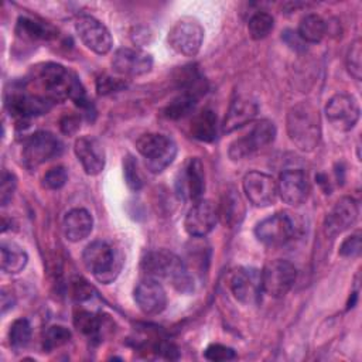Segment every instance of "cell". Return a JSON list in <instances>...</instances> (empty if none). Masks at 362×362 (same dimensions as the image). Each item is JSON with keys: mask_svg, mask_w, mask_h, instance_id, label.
<instances>
[{"mask_svg": "<svg viewBox=\"0 0 362 362\" xmlns=\"http://www.w3.org/2000/svg\"><path fill=\"white\" fill-rule=\"evenodd\" d=\"M34 82L41 89V96L52 103L71 99L83 110L92 107L78 76L59 64L47 62L37 66L34 71Z\"/></svg>", "mask_w": 362, "mask_h": 362, "instance_id": "cell-1", "label": "cell"}, {"mask_svg": "<svg viewBox=\"0 0 362 362\" xmlns=\"http://www.w3.org/2000/svg\"><path fill=\"white\" fill-rule=\"evenodd\" d=\"M141 272L150 279L168 280L180 293H191L194 280L184 262L173 252L165 249L147 252L140 263Z\"/></svg>", "mask_w": 362, "mask_h": 362, "instance_id": "cell-2", "label": "cell"}, {"mask_svg": "<svg viewBox=\"0 0 362 362\" xmlns=\"http://www.w3.org/2000/svg\"><path fill=\"white\" fill-rule=\"evenodd\" d=\"M287 134L301 151H313L320 141L318 110L308 102L293 106L287 113Z\"/></svg>", "mask_w": 362, "mask_h": 362, "instance_id": "cell-3", "label": "cell"}, {"mask_svg": "<svg viewBox=\"0 0 362 362\" xmlns=\"http://www.w3.org/2000/svg\"><path fill=\"white\" fill-rule=\"evenodd\" d=\"M82 262L88 272L103 284L112 283L120 273L123 255L106 240H95L82 252Z\"/></svg>", "mask_w": 362, "mask_h": 362, "instance_id": "cell-4", "label": "cell"}, {"mask_svg": "<svg viewBox=\"0 0 362 362\" xmlns=\"http://www.w3.org/2000/svg\"><path fill=\"white\" fill-rule=\"evenodd\" d=\"M136 148L143 156L147 170L154 174L165 170L177 156L175 143L170 137L158 133L140 136L136 141Z\"/></svg>", "mask_w": 362, "mask_h": 362, "instance_id": "cell-5", "label": "cell"}, {"mask_svg": "<svg viewBox=\"0 0 362 362\" xmlns=\"http://www.w3.org/2000/svg\"><path fill=\"white\" fill-rule=\"evenodd\" d=\"M276 139V126L272 120L263 119L257 122L246 134L233 140L228 154L232 160L249 158L257 151L270 146Z\"/></svg>", "mask_w": 362, "mask_h": 362, "instance_id": "cell-6", "label": "cell"}, {"mask_svg": "<svg viewBox=\"0 0 362 362\" xmlns=\"http://www.w3.org/2000/svg\"><path fill=\"white\" fill-rule=\"evenodd\" d=\"M64 150L62 141L49 132H37L31 134L23 147V164L28 170H35L44 163L58 157Z\"/></svg>", "mask_w": 362, "mask_h": 362, "instance_id": "cell-7", "label": "cell"}, {"mask_svg": "<svg viewBox=\"0 0 362 362\" xmlns=\"http://www.w3.org/2000/svg\"><path fill=\"white\" fill-rule=\"evenodd\" d=\"M262 291L270 297L286 296L296 283L297 269L293 263L284 259H274L264 264L260 272Z\"/></svg>", "mask_w": 362, "mask_h": 362, "instance_id": "cell-8", "label": "cell"}, {"mask_svg": "<svg viewBox=\"0 0 362 362\" xmlns=\"http://www.w3.org/2000/svg\"><path fill=\"white\" fill-rule=\"evenodd\" d=\"M204 41V28L198 20L184 17L178 20L168 31L170 47L185 57H194L201 49Z\"/></svg>", "mask_w": 362, "mask_h": 362, "instance_id": "cell-9", "label": "cell"}, {"mask_svg": "<svg viewBox=\"0 0 362 362\" xmlns=\"http://www.w3.org/2000/svg\"><path fill=\"white\" fill-rule=\"evenodd\" d=\"M294 232V222L286 212L273 214L260 221L255 228L257 240L269 247H279L286 245L293 239Z\"/></svg>", "mask_w": 362, "mask_h": 362, "instance_id": "cell-10", "label": "cell"}, {"mask_svg": "<svg viewBox=\"0 0 362 362\" xmlns=\"http://www.w3.org/2000/svg\"><path fill=\"white\" fill-rule=\"evenodd\" d=\"M205 191V171L202 161L197 157L188 158L175 177V192L184 201L197 202Z\"/></svg>", "mask_w": 362, "mask_h": 362, "instance_id": "cell-11", "label": "cell"}, {"mask_svg": "<svg viewBox=\"0 0 362 362\" xmlns=\"http://www.w3.org/2000/svg\"><path fill=\"white\" fill-rule=\"evenodd\" d=\"M52 102L25 89H11L6 93V107L17 120H27L33 116L47 113Z\"/></svg>", "mask_w": 362, "mask_h": 362, "instance_id": "cell-12", "label": "cell"}, {"mask_svg": "<svg viewBox=\"0 0 362 362\" xmlns=\"http://www.w3.org/2000/svg\"><path fill=\"white\" fill-rule=\"evenodd\" d=\"M75 30L86 48L103 55L112 49L113 38L103 23L92 16H81L75 23Z\"/></svg>", "mask_w": 362, "mask_h": 362, "instance_id": "cell-13", "label": "cell"}, {"mask_svg": "<svg viewBox=\"0 0 362 362\" xmlns=\"http://www.w3.org/2000/svg\"><path fill=\"white\" fill-rule=\"evenodd\" d=\"M325 116L332 127L341 132L351 130L359 120V105L346 93H337L327 102Z\"/></svg>", "mask_w": 362, "mask_h": 362, "instance_id": "cell-14", "label": "cell"}, {"mask_svg": "<svg viewBox=\"0 0 362 362\" xmlns=\"http://www.w3.org/2000/svg\"><path fill=\"white\" fill-rule=\"evenodd\" d=\"M242 187L249 202L259 208L274 204L277 198V182L272 175L260 171H249L243 177Z\"/></svg>", "mask_w": 362, "mask_h": 362, "instance_id": "cell-15", "label": "cell"}, {"mask_svg": "<svg viewBox=\"0 0 362 362\" xmlns=\"http://www.w3.org/2000/svg\"><path fill=\"white\" fill-rule=\"evenodd\" d=\"M358 204L351 197H342L335 202L332 209L324 219V233L328 238H335L348 230L358 219Z\"/></svg>", "mask_w": 362, "mask_h": 362, "instance_id": "cell-16", "label": "cell"}, {"mask_svg": "<svg viewBox=\"0 0 362 362\" xmlns=\"http://www.w3.org/2000/svg\"><path fill=\"white\" fill-rule=\"evenodd\" d=\"M112 66L122 76H141L151 71L153 58L150 54L137 48H119L113 54Z\"/></svg>", "mask_w": 362, "mask_h": 362, "instance_id": "cell-17", "label": "cell"}, {"mask_svg": "<svg viewBox=\"0 0 362 362\" xmlns=\"http://www.w3.org/2000/svg\"><path fill=\"white\" fill-rule=\"evenodd\" d=\"M229 287L236 300L243 304H255L262 293L260 272L253 267H239L230 274Z\"/></svg>", "mask_w": 362, "mask_h": 362, "instance_id": "cell-18", "label": "cell"}, {"mask_svg": "<svg viewBox=\"0 0 362 362\" xmlns=\"http://www.w3.org/2000/svg\"><path fill=\"white\" fill-rule=\"evenodd\" d=\"M310 194V182L303 170H286L277 181V195L281 201L297 206L307 201Z\"/></svg>", "mask_w": 362, "mask_h": 362, "instance_id": "cell-19", "label": "cell"}, {"mask_svg": "<svg viewBox=\"0 0 362 362\" xmlns=\"http://www.w3.org/2000/svg\"><path fill=\"white\" fill-rule=\"evenodd\" d=\"M218 208L206 199L194 202L191 209L187 212L184 228L188 235L194 238L206 236L218 222Z\"/></svg>", "mask_w": 362, "mask_h": 362, "instance_id": "cell-20", "label": "cell"}, {"mask_svg": "<svg viewBox=\"0 0 362 362\" xmlns=\"http://www.w3.org/2000/svg\"><path fill=\"white\" fill-rule=\"evenodd\" d=\"M74 151L86 174L98 175L105 168V148L96 137L82 136L76 139Z\"/></svg>", "mask_w": 362, "mask_h": 362, "instance_id": "cell-21", "label": "cell"}, {"mask_svg": "<svg viewBox=\"0 0 362 362\" xmlns=\"http://www.w3.org/2000/svg\"><path fill=\"white\" fill-rule=\"evenodd\" d=\"M134 301L147 315L160 314L167 305V294L156 279L146 277L134 288Z\"/></svg>", "mask_w": 362, "mask_h": 362, "instance_id": "cell-22", "label": "cell"}, {"mask_svg": "<svg viewBox=\"0 0 362 362\" xmlns=\"http://www.w3.org/2000/svg\"><path fill=\"white\" fill-rule=\"evenodd\" d=\"M259 112V106L256 102L247 98L235 99L225 116L222 130L225 133H230L239 127H243L247 123H252Z\"/></svg>", "mask_w": 362, "mask_h": 362, "instance_id": "cell-23", "label": "cell"}, {"mask_svg": "<svg viewBox=\"0 0 362 362\" xmlns=\"http://www.w3.org/2000/svg\"><path fill=\"white\" fill-rule=\"evenodd\" d=\"M93 228V219L89 211L83 208H74L68 211L62 221L64 235L71 242H81L89 236Z\"/></svg>", "mask_w": 362, "mask_h": 362, "instance_id": "cell-24", "label": "cell"}, {"mask_svg": "<svg viewBox=\"0 0 362 362\" xmlns=\"http://www.w3.org/2000/svg\"><path fill=\"white\" fill-rule=\"evenodd\" d=\"M245 216V204L236 189H228L222 195L218 206V218L228 228H235L242 222Z\"/></svg>", "mask_w": 362, "mask_h": 362, "instance_id": "cell-25", "label": "cell"}, {"mask_svg": "<svg viewBox=\"0 0 362 362\" xmlns=\"http://www.w3.org/2000/svg\"><path fill=\"white\" fill-rule=\"evenodd\" d=\"M16 33L20 38L25 40V41H49L52 38H55L57 30L42 21H37L33 20L30 17H20L16 25Z\"/></svg>", "mask_w": 362, "mask_h": 362, "instance_id": "cell-26", "label": "cell"}, {"mask_svg": "<svg viewBox=\"0 0 362 362\" xmlns=\"http://www.w3.org/2000/svg\"><path fill=\"white\" fill-rule=\"evenodd\" d=\"M191 134L199 141H212L218 134V119L214 110L204 109L191 120Z\"/></svg>", "mask_w": 362, "mask_h": 362, "instance_id": "cell-27", "label": "cell"}, {"mask_svg": "<svg viewBox=\"0 0 362 362\" xmlns=\"http://www.w3.org/2000/svg\"><path fill=\"white\" fill-rule=\"evenodd\" d=\"M0 253H1V269L10 274L20 273L28 262L27 252L14 242H1Z\"/></svg>", "mask_w": 362, "mask_h": 362, "instance_id": "cell-28", "label": "cell"}, {"mask_svg": "<svg viewBox=\"0 0 362 362\" xmlns=\"http://www.w3.org/2000/svg\"><path fill=\"white\" fill-rule=\"evenodd\" d=\"M297 34L305 44L307 42H310V44L320 42L324 38V35L327 34V23L318 14H313V13L305 14L300 20Z\"/></svg>", "mask_w": 362, "mask_h": 362, "instance_id": "cell-29", "label": "cell"}, {"mask_svg": "<svg viewBox=\"0 0 362 362\" xmlns=\"http://www.w3.org/2000/svg\"><path fill=\"white\" fill-rule=\"evenodd\" d=\"M31 339V324L27 318H17L13 321L8 329L10 346L16 351L23 349L28 345Z\"/></svg>", "mask_w": 362, "mask_h": 362, "instance_id": "cell-30", "label": "cell"}, {"mask_svg": "<svg viewBox=\"0 0 362 362\" xmlns=\"http://www.w3.org/2000/svg\"><path fill=\"white\" fill-rule=\"evenodd\" d=\"M273 25H274V20L269 13L257 11L250 17L247 23V31L253 40H263L270 34V31L273 30Z\"/></svg>", "mask_w": 362, "mask_h": 362, "instance_id": "cell-31", "label": "cell"}, {"mask_svg": "<svg viewBox=\"0 0 362 362\" xmlns=\"http://www.w3.org/2000/svg\"><path fill=\"white\" fill-rule=\"evenodd\" d=\"M71 339V331L64 325H52L49 327L42 339V346L45 351H54L57 348H61L62 345L68 344Z\"/></svg>", "mask_w": 362, "mask_h": 362, "instance_id": "cell-32", "label": "cell"}, {"mask_svg": "<svg viewBox=\"0 0 362 362\" xmlns=\"http://www.w3.org/2000/svg\"><path fill=\"white\" fill-rule=\"evenodd\" d=\"M123 175H124L126 185L132 191H139L143 187V177L139 170L137 161L130 154L126 156L123 160Z\"/></svg>", "mask_w": 362, "mask_h": 362, "instance_id": "cell-33", "label": "cell"}, {"mask_svg": "<svg viewBox=\"0 0 362 362\" xmlns=\"http://www.w3.org/2000/svg\"><path fill=\"white\" fill-rule=\"evenodd\" d=\"M361 41L355 40L346 52V69L349 72V75L352 78H355L356 81H361V75H362V62H361Z\"/></svg>", "mask_w": 362, "mask_h": 362, "instance_id": "cell-34", "label": "cell"}, {"mask_svg": "<svg viewBox=\"0 0 362 362\" xmlns=\"http://www.w3.org/2000/svg\"><path fill=\"white\" fill-rule=\"evenodd\" d=\"M68 181V171L62 165L49 168L42 177V185L48 189H59Z\"/></svg>", "mask_w": 362, "mask_h": 362, "instance_id": "cell-35", "label": "cell"}, {"mask_svg": "<svg viewBox=\"0 0 362 362\" xmlns=\"http://www.w3.org/2000/svg\"><path fill=\"white\" fill-rule=\"evenodd\" d=\"M75 325L78 329H81L88 337H96L99 334L100 322L99 320L90 314L89 311H79L78 315H75Z\"/></svg>", "mask_w": 362, "mask_h": 362, "instance_id": "cell-36", "label": "cell"}, {"mask_svg": "<svg viewBox=\"0 0 362 362\" xmlns=\"http://www.w3.org/2000/svg\"><path fill=\"white\" fill-rule=\"evenodd\" d=\"M205 359L212 361V362H222V361H230L236 358V354L232 348L222 345V344H211L205 352H204Z\"/></svg>", "mask_w": 362, "mask_h": 362, "instance_id": "cell-37", "label": "cell"}, {"mask_svg": "<svg viewBox=\"0 0 362 362\" xmlns=\"http://www.w3.org/2000/svg\"><path fill=\"white\" fill-rule=\"evenodd\" d=\"M16 185H17V180L14 174L4 170L1 174V184H0V202L3 206L11 201L13 194L16 191Z\"/></svg>", "mask_w": 362, "mask_h": 362, "instance_id": "cell-38", "label": "cell"}, {"mask_svg": "<svg viewBox=\"0 0 362 362\" xmlns=\"http://www.w3.org/2000/svg\"><path fill=\"white\" fill-rule=\"evenodd\" d=\"M361 253V232L349 235L339 247V255L344 257H355Z\"/></svg>", "mask_w": 362, "mask_h": 362, "instance_id": "cell-39", "label": "cell"}, {"mask_svg": "<svg viewBox=\"0 0 362 362\" xmlns=\"http://www.w3.org/2000/svg\"><path fill=\"white\" fill-rule=\"evenodd\" d=\"M126 86V83L117 78H110V76H102L98 79V83H96V88H98V92L100 95H106V93H110V92H116V90H120Z\"/></svg>", "mask_w": 362, "mask_h": 362, "instance_id": "cell-40", "label": "cell"}, {"mask_svg": "<svg viewBox=\"0 0 362 362\" xmlns=\"http://www.w3.org/2000/svg\"><path fill=\"white\" fill-rule=\"evenodd\" d=\"M283 40L286 41V44H287L288 47H291V48H293V49H296V51L304 49L305 42L300 38V35L297 34V31L286 30V31H284V34H283Z\"/></svg>", "mask_w": 362, "mask_h": 362, "instance_id": "cell-41", "label": "cell"}, {"mask_svg": "<svg viewBox=\"0 0 362 362\" xmlns=\"http://www.w3.org/2000/svg\"><path fill=\"white\" fill-rule=\"evenodd\" d=\"M79 129V117L69 115L61 119V130L65 134H74Z\"/></svg>", "mask_w": 362, "mask_h": 362, "instance_id": "cell-42", "label": "cell"}, {"mask_svg": "<svg viewBox=\"0 0 362 362\" xmlns=\"http://www.w3.org/2000/svg\"><path fill=\"white\" fill-rule=\"evenodd\" d=\"M13 304H14L13 297H11L10 300H7V293L3 291V294H1V311L6 313L7 308H11V307H13Z\"/></svg>", "mask_w": 362, "mask_h": 362, "instance_id": "cell-43", "label": "cell"}]
</instances>
